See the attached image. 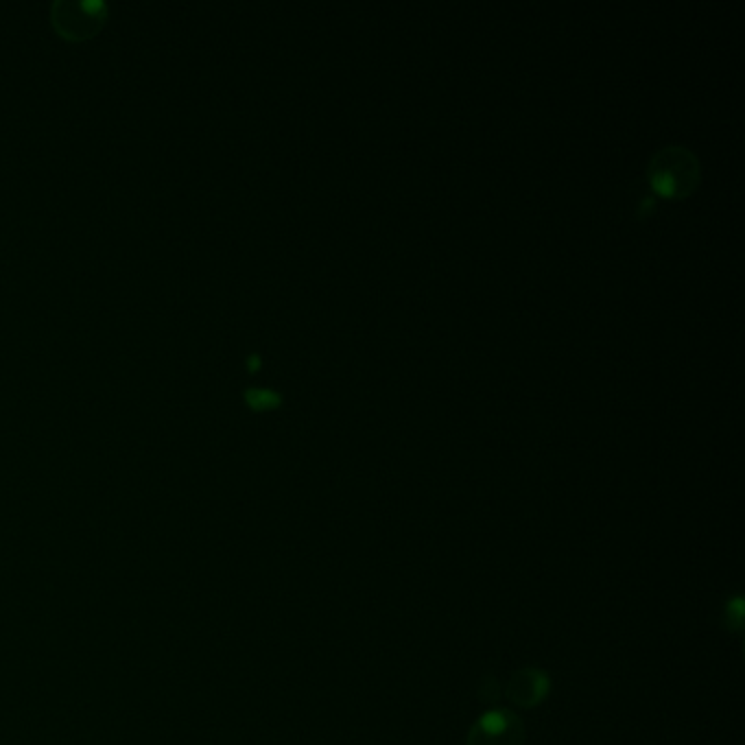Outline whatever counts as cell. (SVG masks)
<instances>
[{
  "label": "cell",
  "mask_w": 745,
  "mask_h": 745,
  "mask_svg": "<svg viewBox=\"0 0 745 745\" xmlns=\"http://www.w3.org/2000/svg\"><path fill=\"white\" fill-rule=\"evenodd\" d=\"M700 180V160L687 147L669 145L656 151L647 164V182L662 199L689 197L697 191Z\"/></svg>",
  "instance_id": "6da1fadb"
},
{
  "label": "cell",
  "mask_w": 745,
  "mask_h": 745,
  "mask_svg": "<svg viewBox=\"0 0 745 745\" xmlns=\"http://www.w3.org/2000/svg\"><path fill=\"white\" fill-rule=\"evenodd\" d=\"M110 18V7L101 0H55L51 25L68 42L92 40Z\"/></svg>",
  "instance_id": "7a4b0ae2"
},
{
  "label": "cell",
  "mask_w": 745,
  "mask_h": 745,
  "mask_svg": "<svg viewBox=\"0 0 745 745\" xmlns=\"http://www.w3.org/2000/svg\"><path fill=\"white\" fill-rule=\"evenodd\" d=\"M525 730L510 711H492L483 715L468 732V745H523Z\"/></svg>",
  "instance_id": "3957f363"
},
{
  "label": "cell",
  "mask_w": 745,
  "mask_h": 745,
  "mask_svg": "<svg viewBox=\"0 0 745 745\" xmlns=\"http://www.w3.org/2000/svg\"><path fill=\"white\" fill-rule=\"evenodd\" d=\"M549 691V678L538 669H525L516 673V676L507 684V695H510L512 704L523 706V708H534L538 706Z\"/></svg>",
  "instance_id": "277c9868"
},
{
  "label": "cell",
  "mask_w": 745,
  "mask_h": 745,
  "mask_svg": "<svg viewBox=\"0 0 745 745\" xmlns=\"http://www.w3.org/2000/svg\"><path fill=\"white\" fill-rule=\"evenodd\" d=\"M245 405L252 411H271L282 405V396L274 389H263V387H250L243 392Z\"/></svg>",
  "instance_id": "5b68a950"
},
{
  "label": "cell",
  "mask_w": 745,
  "mask_h": 745,
  "mask_svg": "<svg viewBox=\"0 0 745 745\" xmlns=\"http://www.w3.org/2000/svg\"><path fill=\"white\" fill-rule=\"evenodd\" d=\"M247 368H250V372H258V368H260V357H258V354H252V357L247 359Z\"/></svg>",
  "instance_id": "8992f818"
}]
</instances>
